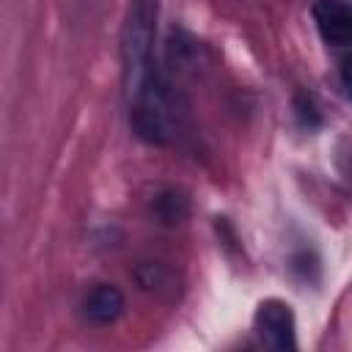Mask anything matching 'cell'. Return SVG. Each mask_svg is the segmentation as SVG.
I'll list each match as a JSON object with an SVG mask.
<instances>
[{"mask_svg": "<svg viewBox=\"0 0 352 352\" xmlns=\"http://www.w3.org/2000/svg\"><path fill=\"white\" fill-rule=\"evenodd\" d=\"M154 33H157V0H129L124 33H121L124 88L129 99L157 74Z\"/></svg>", "mask_w": 352, "mask_h": 352, "instance_id": "cell-1", "label": "cell"}, {"mask_svg": "<svg viewBox=\"0 0 352 352\" xmlns=\"http://www.w3.org/2000/svg\"><path fill=\"white\" fill-rule=\"evenodd\" d=\"M253 330L256 336L270 346V349H294L297 346V324L292 305L283 300H264L256 308L253 316Z\"/></svg>", "mask_w": 352, "mask_h": 352, "instance_id": "cell-2", "label": "cell"}, {"mask_svg": "<svg viewBox=\"0 0 352 352\" xmlns=\"http://www.w3.org/2000/svg\"><path fill=\"white\" fill-rule=\"evenodd\" d=\"M311 14L319 36L327 44L333 47L352 44V8L344 0H316Z\"/></svg>", "mask_w": 352, "mask_h": 352, "instance_id": "cell-3", "label": "cell"}, {"mask_svg": "<svg viewBox=\"0 0 352 352\" xmlns=\"http://www.w3.org/2000/svg\"><path fill=\"white\" fill-rule=\"evenodd\" d=\"M121 311H124V294L110 283L96 286L82 302V314L94 324H110L121 316Z\"/></svg>", "mask_w": 352, "mask_h": 352, "instance_id": "cell-4", "label": "cell"}, {"mask_svg": "<svg viewBox=\"0 0 352 352\" xmlns=\"http://www.w3.org/2000/svg\"><path fill=\"white\" fill-rule=\"evenodd\" d=\"M154 214L165 226H176V223H182L190 214V201L182 192H176V190H165L154 201Z\"/></svg>", "mask_w": 352, "mask_h": 352, "instance_id": "cell-5", "label": "cell"}, {"mask_svg": "<svg viewBox=\"0 0 352 352\" xmlns=\"http://www.w3.org/2000/svg\"><path fill=\"white\" fill-rule=\"evenodd\" d=\"M294 110H297V118H300V124L305 129H316L322 124V118H319V113H316V107H314V102L308 96H297Z\"/></svg>", "mask_w": 352, "mask_h": 352, "instance_id": "cell-6", "label": "cell"}, {"mask_svg": "<svg viewBox=\"0 0 352 352\" xmlns=\"http://www.w3.org/2000/svg\"><path fill=\"white\" fill-rule=\"evenodd\" d=\"M341 80H344V85H346V91L352 96V52L341 60Z\"/></svg>", "mask_w": 352, "mask_h": 352, "instance_id": "cell-7", "label": "cell"}]
</instances>
